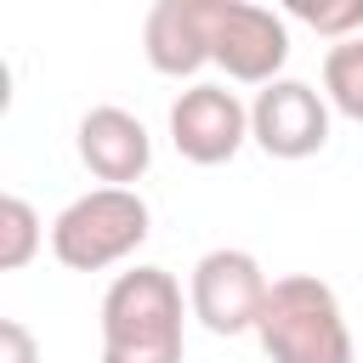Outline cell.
<instances>
[{
	"label": "cell",
	"mask_w": 363,
	"mask_h": 363,
	"mask_svg": "<svg viewBox=\"0 0 363 363\" xmlns=\"http://www.w3.org/2000/svg\"><path fill=\"white\" fill-rule=\"evenodd\" d=\"M187 318L176 272L130 267L102 295V363H182L187 357Z\"/></svg>",
	"instance_id": "cell-1"
},
{
	"label": "cell",
	"mask_w": 363,
	"mask_h": 363,
	"mask_svg": "<svg viewBox=\"0 0 363 363\" xmlns=\"http://www.w3.org/2000/svg\"><path fill=\"white\" fill-rule=\"evenodd\" d=\"M255 340L272 363H357L340 295L312 278V272H289L272 278V295L261 306Z\"/></svg>",
	"instance_id": "cell-2"
},
{
	"label": "cell",
	"mask_w": 363,
	"mask_h": 363,
	"mask_svg": "<svg viewBox=\"0 0 363 363\" xmlns=\"http://www.w3.org/2000/svg\"><path fill=\"white\" fill-rule=\"evenodd\" d=\"M153 233V210L136 187H91L51 221V255L68 272H108L130 261Z\"/></svg>",
	"instance_id": "cell-3"
},
{
	"label": "cell",
	"mask_w": 363,
	"mask_h": 363,
	"mask_svg": "<svg viewBox=\"0 0 363 363\" xmlns=\"http://www.w3.org/2000/svg\"><path fill=\"white\" fill-rule=\"evenodd\" d=\"M267 295H272V278H267V267H261L250 250L221 244V250H204V255L193 261L187 306H193V318H199L210 335H227V340H233V335H255Z\"/></svg>",
	"instance_id": "cell-4"
},
{
	"label": "cell",
	"mask_w": 363,
	"mask_h": 363,
	"mask_svg": "<svg viewBox=\"0 0 363 363\" xmlns=\"http://www.w3.org/2000/svg\"><path fill=\"white\" fill-rule=\"evenodd\" d=\"M250 142L267 153V159H312L329 147V96L306 79H272L255 91L250 102Z\"/></svg>",
	"instance_id": "cell-5"
},
{
	"label": "cell",
	"mask_w": 363,
	"mask_h": 363,
	"mask_svg": "<svg viewBox=\"0 0 363 363\" xmlns=\"http://www.w3.org/2000/svg\"><path fill=\"white\" fill-rule=\"evenodd\" d=\"M289 62V17L255 0H216V68L233 85H272Z\"/></svg>",
	"instance_id": "cell-6"
},
{
	"label": "cell",
	"mask_w": 363,
	"mask_h": 363,
	"mask_svg": "<svg viewBox=\"0 0 363 363\" xmlns=\"http://www.w3.org/2000/svg\"><path fill=\"white\" fill-rule=\"evenodd\" d=\"M244 142H250V108L238 102V91H227L216 79H193L170 102V147L187 164L216 170V164L238 159Z\"/></svg>",
	"instance_id": "cell-7"
},
{
	"label": "cell",
	"mask_w": 363,
	"mask_h": 363,
	"mask_svg": "<svg viewBox=\"0 0 363 363\" xmlns=\"http://www.w3.org/2000/svg\"><path fill=\"white\" fill-rule=\"evenodd\" d=\"M142 57L164 79H193L216 62V0H153L142 17Z\"/></svg>",
	"instance_id": "cell-8"
},
{
	"label": "cell",
	"mask_w": 363,
	"mask_h": 363,
	"mask_svg": "<svg viewBox=\"0 0 363 363\" xmlns=\"http://www.w3.org/2000/svg\"><path fill=\"white\" fill-rule=\"evenodd\" d=\"M74 147H79V164L102 182V187H136L153 164V136L147 125L130 113V108H91L79 113V130H74Z\"/></svg>",
	"instance_id": "cell-9"
},
{
	"label": "cell",
	"mask_w": 363,
	"mask_h": 363,
	"mask_svg": "<svg viewBox=\"0 0 363 363\" xmlns=\"http://www.w3.org/2000/svg\"><path fill=\"white\" fill-rule=\"evenodd\" d=\"M323 96H329L335 113L363 125V34L323 51Z\"/></svg>",
	"instance_id": "cell-10"
},
{
	"label": "cell",
	"mask_w": 363,
	"mask_h": 363,
	"mask_svg": "<svg viewBox=\"0 0 363 363\" xmlns=\"http://www.w3.org/2000/svg\"><path fill=\"white\" fill-rule=\"evenodd\" d=\"M40 244H45L40 210H34L23 193H6V199H0V267H6V272H23V267L40 255Z\"/></svg>",
	"instance_id": "cell-11"
},
{
	"label": "cell",
	"mask_w": 363,
	"mask_h": 363,
	"mask_svg": "<svg viewBox=\"0 0 363 363\" xmlns=\"http://www.w3.org/2000/svg\"><path fill=\"white\" fill-rule=\"evenodd\" d=\"M289 17H295V23H306L312 34H323L329 45H340V40H357V34H363V0H340V6L295 0V6H289Z\"/></svg>",
	"instance_id": "cell-12"
},
{
	"label": "cell",
	"mask_w": 363,
	"mask_h": 363,
	"mask_svg": "<svg viewBox=\"0 0 363 363\" xmlns=\"http://www.w3.org/2000/svg\"><path fill=\"white\" fill-rule=\"evenodd\" d=\"M0 363H40V340L28 335V323L0 318Z\"/></svg>",
	"instance_id": "cell-13"
}]
</instances>
